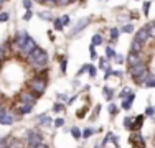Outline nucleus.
Here are the masks:
<instances>
[{
  "mask_svg": "<svg viewBox=\"0 0 155 148\" xmlns=\"http://www.w3.org/2000/svg\"><path fill=\"white\" fill-rule=\"evenodd\" d=\"M96 148H101V146H99V145H97V146H96Z\"/></svg>",
  "mask_w": 155,
  "mask_h": 148,
  "instance_id": "nucleus-57",
  "label": "nucleus"
},
{
  "mask_svg": "<svg viewBox=\"0 0 155 148\" xmlns=\"http://www.w3.org/2000/svg\"><path fill=\"white\" fill-rule=\"evenodd\" d=\"M142 50H143V43H140L137 41V40H134V41L130 43V50H129V53H142Z\"/></svg>",
  "mask_w": 155,
  "mask_h": 148,
  "instance_id": "nucleus-13",
  "label": "nucleus"
},
{
  "mask_svg": "<svg viewBox=\"0 0 155 148\" xmlns=\"http://www.w3.org/2000/svg\"><path fill=\"white\" fill-rule=\"evenodd\" d=\"M89 53H91V56H93V59L97 58V54H96V46H93V44L89 46Z\"/></svg>",
  "mask_w": 155,
  "mask_h": 148,
  "instance_id": "nucleus-39",
  "label": "nucleus"
},
{
  "mask_svg": "<svg viewBox=\"0 0 155 148\" xmlns=\"http://www.w3.org/2000/svg\"><path fill=\"white\" fill-rule=\"evenodd\" d=\"M23 8L27 10V12L31 8V0H23Z\"/></svg>",
  "mask_w": 155,
  "mask_h": 148,
  "instance_id": "nucleus-36",
  "label": "nucleus"
},
{
  "mask_svg": "<svg viewBox=\"0 0 155 148\" xmlns=\"http://www.w3.org/2000/svg\"><path fill=\"white\" fill-rule=\"evenodd\" d=\"M86 71H87V64H84L83 68H81L79 71H78V74H76V76H81V74H83V72H86Z\"/></svg>",
  "mask_w": 155,
  "mask_h": 148,
  "instance_id": "nucleus-47",
  "label": "nucleus"
},
{
  "mask_svg": "<svg viewBox=\"0 0 155 148\" xmlns=\"http://www.w3.org/2000/svg\"><path fill=\"white\" fill-rule=\"evenodd\" d=\"M139 63H142V54H137V53H129V56H127V64L130 66H135V64H139Z\"/></svg>",
  "mask_w": 155,
  "mask_h": 148,
  "instance_id": "nucleus-10",
  "label": "nucleus"
},
{
  "mask_svg": "<svg viewBox=\"0 0 155 148\" xmlns=\"http://www.w3.org/2000/svg\"><path fill=\"white\" fill-rule=\"evenodd\" d=\"M35 148H48V146H46V145H45V143H43V142H41V143H38V145H36Z\"/></svg>",
  "mask_w": 155,
  "mask_h": 148,
  "instance_id": "nucleus-52",
  "label": "nucleus"
},
{
  "mask_svg": "<svg viewBox=\"0 0 155 148\" xmlns=\"http://www.w3.org/2000/svg\"><path fill=\"white\" fill-rule=\"evenodd\" d=\"M3 112H5V109H3V105H2V104H0V115H2Z\"/></svg>",
  "mask_w": 155,
  "mask_h": 148,
  "instance_id": "nucleus-53",
  "label": "nucleus"
},
{
  "mask_svg": "<svg viewBox=\"0 0 155 148\" xmlns=\"http://www.w3.org/2000/svg\"><path fill=\"white\" fill-rule=\"evenodd\" d=\"M145 28H147V33H149L150 38H155V21H149Z\"/></svg>",
  "mask_w": 155,
  "mask_h": 148,
  "instance_id": "nucleus-17",
  "label": "nucleus"
},
{
  "mask_svg": "<svg viewBox=\"0 0 155 148\" xmlns=\"http://www.w3.org/2000/svg\"><path fill=\"white\" fill-rule=\"evenodd\" d=\"M149 8H150V2H143V15L149 17Z\"/></svg>",
  "mask_w": 155,
  "mask_h": 148,
  "instance_id": "nucleus-32",
  "label": "nucleus"
},
{
  "mask_svg": "<svg viewBox=\"0 0 155 148\" xmlns=\"http://www.w3.org/2000/svg\"><path fill=\"white\" fill-rule=\"evenodd\" d=\"M87 72H89V76H91V77H96V74H97V69H96L94 66L87 64Z\"/></svg>",
  "mask_w": 155,
  "mask_h": 148,
  "instance_id": "nucleus-26",
  "label": "nucleus"
},
{
  "mask_svg": "<svg viewBox=\"0 0 155 148\" xmlns=\"http://www.w3.org/2000/svg\"><path fill=\"white\" fill-rule=\"evenodd\" d=\"M5 56V50H3V46H0V59H3Z\"/></svg>",
  "mask_w": 155,
  "mask_h": 148,
  "instance_id": "nucleus-50",
  "label": "nucleus"
},
{
  "mask_svg": "<svg viewBox=\"0 0 155 148\" xmlns=\"http://www.w3.org/2000/svg\"><path fill=\"white\" fill-rule=\"evenodd\" d=\"M130 76H132V79H134L137 84L143 86L145 77H147V66L143 64V63H139V64L132 66L130 68Z\"/></svg>",
  "mask_w": 155,
  "mask_h": 148,
  "instance_id": "nucleus-2",
  "label": "nucleus"
},
{
  "mask_svg": "<svg viewBox=\"0 0 155 148\" xmlns=\"http://www.w3.org/2000/svg\"><path fill=\"white\" fill-rule=\"evenodd\" d=\"M27 38H28V35H27V31H18V35L15 36V48H18V50H21V46L25 44V41H27Z\"/></svg>",
  "mask_w": 155,
  "mask_h": 148,
  "instance_id": "nucleus-9",
  "label": "nucleus"
},
{
  "mask_svg": "<svg viewBox=\"0 0 155 148\" xmlns=\"http://www.w3.org/2000/svg\"><path fill=\"white\" fill-rule=\"evenodd\" d=\"M28 86H30L31 92L35 95H41L43 92L46 91V81L43 79V77H35V79H31L30 82H28Z\"/></svg>",
  "mask_w": 155,
  "mask_h": 148,
  "instance_id": "nucleus-3",
  "label": "nucleus"
},
{
  "mask_svg": "<svg viewBox=\"0 0 155 148\" xmlns=\"http://www.w3.org/2000/svg\"><path fill=\"white\" fill-rule=\"evenodd\" d=\"M31 109H33L31 105H23V104L20 105V112H21V114H30Z\"/></svg>",
  "mask_w": 155,
  "mask_h": 148,
  "instance_id": "nucleus-25",
  "label": "nucleus"
},
{
  "mask_svg": "<svg viewBox=\"0 0 155 148\" xmlns=\"http://www.w3.org/2000/svg\"><path fill=\"white\" fill-rule=\"evenodd\" d=\"M104 94H106V99H112V89H109V87H104Z\"/></svg>",
  "mask_w": 155,
  "mask_h": 148,
  "instance_id": "nucleus-31",
  "label": "nucleus"
},
{
  "mask_svg": "<svg viewBox=\"0 0 155 148\" xmlns=\"http://www.w3.org/2000/svg\"><path fill=\"white\" fill-rule=\"evenodd\" d=\"M2 2H5V0H0V3H2Z\"/></svg>",
  "mask_w": 155,
  "mask_h": 148,
  "instance_id": "nucleus-56",
  "label": "nucleus"
},
{
  "mask_svg": "<svg viewBox=\"0 0 155 148\" xmlns=\"http://www.w3.org/2000/svg\"><path fill=\"white\" fill-rule=\"evenodd\" d=\"M119 35H120V30H117V28H112V30H110V40H112V41L119 40Z\"/></svg>",
  "mask_w": 155,
  "mask_h": 148,
  "instance_id": "nucleus-21",
  "label": "nucleus"
},
{
  "mask_svg": "<svg viewBox=\"0 0 155 148\" xmlns=\"http://www.w3.org/2000/svg\"><path fill=\"white\" fill-rule=\"evenodd\" d=\"M134 40H137V41H140V43L145 44V41L149 40V33H147V28H145V27L140 28L139 31L135 33V38H134Z\"/></svg>",
  "mask_w": 155,
  "mask_h": 148,
  "instance_id": "nucleus-11",
  "label": "nucleus"
},
{
  "mask_svg": "<svg viewBox=\"0 0 155 148\" xmlns=\"http://www.w3.org/2000/svg\"><path fill=\"white\" fill-rule=\"evenodd\" d=\"M153 146H155V137H153Z\"/></svg>",
  "mask_w": 155,
  "mask_h": 148,
  "instance_id": "nucleus-55",
  "label": "nucleus"
},
{
  "mask_svg": "<svg viewBox=\"0 0 155 148\" xmlns=\"http://www.w3.org/2000/svg\"><path fill=\"white\" fill-rule=\"evenodd\" d=\"M53 110H54V112H63V110H64V105L58 102V104H54V105H53Z\"/></svg>",
  "mask_w": 155,
  "mask_h": 148,
  "instance_id": "nucleus-28",
  "label": "nucleus"
},
{
  "mask_svg": "<svg viewBox=\"0 0 155 148\" xmlns=\"http://www.w3.org/2000/svg\"><path fill=\"white\" fill-rule=\"evenodd\" d=\"M38 17H41L43 20H51V12H40Z\"/></svg>",
  "mask_w": 155,
  "mask_h": 148,
  "instance_id": "nucleus-27",
  "label": "nucleus"
},
{
  "mask_svg": "<svg viewBox=\"0 0 155 148\" xmlns=\"http://www.w3.org/2000/svg\"><path fill=\"white\" fill-rule=\"evenodd\" d=\"M122 31L124 33H132L134 31V27H132V25H125V27L122 28Z\"/></svg>",
  "mask_w": 155,
  "mask_h": 148,
  "instance_id": "nucleus-37",
  "label": "nucleus"
},
{
  "mask_svg": "<svg viewBox=\"0 0 155 148\" xmlns=\"http://www.w3.org/2000/svg\"><path fill=\"white\" fill-rule=\"evenodd\" d=\"M54 125H56V127H63V125H64V120H63V118H56V120H54Z\"/></svg>",
  "mask_w": 155,
  "mask_h": 148,
  "instance_id": "nucleus-46",
  "label": "nucleus"
},
{
  "mask_svg": "<svg viewBox=\"0 0 155 148\" xmlns=\"http://www.w3.org/2000/svg\"><path fill=\"white\" fill-rule=\"evenodd\" d=\"M28 63H30V66H31V68H35V69L45 68V66L48 64V54H46V51L41 50V48H36L30 56H28Z\"/></svg>",
  "mask_w": 155,
  "mask_h": 148,
  "instance_id": "nucleus-1",
  "label": "nucleus"
},
{
  "mask_svg": "<svg viewBox=\"0 0 155 148\" xmlns=\"http://www.w3.org/2000/svg\"><path fill=\"white\" fill-rule=\"evenodd\" d=\"M145 114H147V115H153V107H147Z\"/></svg>",
  "mask_w": 155,
  "mask_h": 148,
  "instance_id": "nucleus-48",
  "label": "nucleus"
},
{
  "mask_svg": "<svg viewBox=\"0 0 155 148\" xmlns=\"http://www.w3.org/2000/svg\"><path fill=\"white\" fill-rule=\"evenodd\" d=\"M58 99H60V101H64V102H66V95H64V94H58Z\"/></svg>",
  "mask_w": 155,
  "mask_h": 148,
  "instance_id": "nucleus-51",
  "label": "nucleus"
},
{
  "mask_svg": "<svg viewBox=\"0 0 155 148\" xmlns=\"http://www.w3.org/2000/svg\"><path fill=\"white\" fill-rule=\"evenodd\" d=\"M134 99H135V94L134 92H130V94H129V97H125L124 99V102H122V107L125 110H129L132 107V104H134Z\"/></svg>",
  "mask_w": 155,
  "mask_h": 148,
  "instance_id": "nucleus-14",
  "label": "nucleus"
},
{
  "mask_svg": "<svg viewBox=\"0 0 155 148\" xmlns=\"http://www.w3.org/2000/svg\"><path fill=\"white\" fill-rule=\"evenodd\" d=\"M129 143L132 145V148H145V140L142 135H134L132 138H129Z\"/></svg>",
  "mask_w": 155,
  "mask_h": 148,
  "instance_id": "nucleus-7",
  "label": "nucleus"
},
{
  "mask_svg": "<svg viewBox=\"0 0 155 148\" xmlns=\"http://www.w3.org/2000/svg\"><path fill=\"white\" fill-rule=\"evenodd\" d=\"M40 124H41L43 127H48V125H51V118L46 117V115H40Z\"/></svg>",
  "mask_w": 155,
  "mask_h": 148,
  "instance_id": "nucleus-19",
  "label": "nucleus"
},
{
  "mask_svg": "<svg viewBox=\"0 0 155 148\" xmlns=\"http://www.w3.org/2000/svg\"><path fill=\"white\" fill-rule=\"evenodd\" d=\"M143 86L145 87H155V74H147Z\"/></svg>",
  "mask_w": 155,
  "mask_h": 148,
  "instance_id": "nucleus-16",
  "label": "nucleus"
},
{
  "mask_svg": "<svg viewBox=\"0 0 155 148\" xmlns=\"http://www.w3.org/2000/svg\"><path fill=\"white\" fill-rule=\"evenodd\" d=\"M109 112H110V115H114V114L117 112V107L114 105V104H110V105H109Z\"/></svg>",
  "mask_w": 155,
  "mask_h": 148,
  "instance_id": "nucleus-45",
  "label": "nucleus"
},
{
  "mask_svg": "<svg viewBox=\"0 0 155 148\" xmlns=\"http://www.w3.org/2000/svg\"><path fill=\"white\" fill-rule=\"evenodd\" d=\"M66 66H68V59H63V61H61V71L63 72H66Z\"/></svg>",
  "mask_w": 155,
  "mask_h": 148,
  "instance_id": "nucleus-42",
  "label": "nucleus"
},
{
  "mask_svg": "<svg viewBox=\"0 0 155 148\" xmlns=\"http://www.w3.org/2000/svg\"><path fill=\"white\" fill-rule=\"evenodd\" d=\"M7 143H8V148H25L23 142H20V140H17V138L7 140Z\"/></svg>",
  "mask_w": 155,
  "mask_h": 148,
  "instance_id": "nucleus-15",
  "label": "nucleus"
},
{
  "mask_svg": "<svg viewBox=\"0 0 155 148\" xmlns=\"http://www.w3.org/2000/svg\"><path fill=\"white\" fill-rule=\"evenodd\" d=\"M0 124L2 125H12L13 124V114L8 112V110H5V112L0 115Z\"/></svg>",
  "mask_w": 155,
  "mask_h": 148,
  "instance_id": "nucleus-12",
  "label": "nucleus"
},
{
  "mask_svg": "<svg viewBox=\"0 0 155 148\" xmlns=\"http://www.w3.org/2000/svg\"><path fill=\"white\" fill-rule=\"evenodd\" d=\"M114 59H116V61H117V63H119V64H122V63L125 61V59H124V56H122V54H116V56H114Z\"/></svg>",
  "mask_w": 155,
  "mask_h": 148,
  "instance_id": "nucleus-40",
  "label": "nucleus"
},
{
  "mask_svg": "<svg viewBox=\"0 0 155 148\" xmlns=\"http://www.w3.org/2000/svg\"><path fill=\"white\" fill-rule=\"evenodd\" d=\"M91 44H93V46H99V44H102V36L101 35H94Z\"/></svg>",
  "mask_w": 155,
  "mask_h": 148,
  "instance_id": "nucleus-20",
  "label": "nucleus"
},
{
  "mask_svg": "<svg viewBox=\"0 0 155 148\" xmlns=\"http://www.w3.org/2000/svg\"><path fill=\"white\" fill-rule=\"evenodd\" d=\"M28 148H35L36 145H38V143H41L43 140H41V137L38 135V133H35V132H30L28 133Z\"/></svg>",
  "mask_w": 155,
  "mask_h": 148,
  "instance_id": "nucleus-8",
  "label": "nucleus"
},
{
  "mask_svg": "<svg viewBox=\"0 0 155 148\" xmlns=\"http://www.w3.org/2000/svg\"><path fill=\"white\" fill-rule=\"evenodd\" d=\"M109 140H112V142H114V145H119V138H117V137L116 135H114V133H109Z\"/></svg>",
  "mask_w": 155,
  "mask_h": 148,
  "instance_id": "nucleus-34",
  "label": "nucleus"
},
{
  "mask_svg": "<svg viewBox=\"0 0 155 148\" xmlns=\"http://www.w3.org/2000/svg\"><path fill=\"white\" fill-rule=\"evenodd\" d=\"M61 21H63V27H66V25H69V23H71V20H69V17H68V15L61 17Z\"/></svg>",
  "mask_w": 155,
  "mask_h": 148,
  "instance_id": "nucleus-35",
  "label": "nucleus"
},
{
  "mask_svg": "<svg viewBox=\"0 0 155 148\" xmlns=\"http://www.w3.org/2000/svg\"><path fill=\"white\" fill-rule=\"evenodd\" d=\"M36 48H38V46H36V41L28 36L27 41H25V44L21 46V50H20V51H21V56H23V58H28V56L33 53V51L36 50Z\"/></svg>",
  "mask_w": 155,
  "mask_h": 148,
  "instance_id": "nucleus-4",
  "label": "nucleus"
},
{
  "mask_svg": "<svg viewBox=\"0 0 155 148\" xmlns=\"http://www.w3.org/2000/svg\"><path fill=\"white\" fill-rule=\"evenodd\" d=\"M142 122H143V115H139L135 118V125H132V130H139L142 127Z\"/></svg>",
  "mask_w": 155,
  "mask_h": 148,
  "instance_id": "nucleus-18",
  "label": "nucleus"
},
{
  "mask_svg": "<svg viewBox=\"0 0 155 148\" xmlns=\"http://www.w3.org/2000/svg\"><path fill=\"white\" fill-rule=\"evenodd\" d=\"M36 102V95L33 94V92H21L20 95V104H23V105H35Z\"/></svg>",
  "mask_w": 155,
  "mask_h": 148,
  "instance_id": "nucleus-6",
  "label": "nucleus"
},
{
  "mask_svg": "<svg viewBox=\"0 0 155 148\" xmlns=\"http://www.w3.org/2000/svg\"><path fill=\"white\" fill-rule=\"evenodd\" d=\"M106 54H107V58H114V56H116V53H114L112 48H107V50H106Z\"/></svg>",
  "mask_w": 155,
  "mask_h": 148,
  "instance_id": "nucleus-41",
  "label": "nucleus"
},
{
  "mask_svg": "<svg viewBox=\"0 0 155 148\" xmlns=\"http://www.w3.org/2000/svg\"><path fill=\"white\" fill-rule=\"evenodd\" d=\"M0 148H8V143H7V140L3 137H0Z\"/></svg>",
  "mask_w": 155,
  "mask_h": 148,
  "instance_id": "nucleus-38",
  "label": "nucleus"
},
{
  "mask_svg": "<svg viewBox=\"0 0 155 148\" xmlns=\"http://www.w3.org/2000/svg\"><path fill=\"white\" fill-rule=\"evenodd\" d=\"M91 23V18L89 17H84V18H79L78 20V23L73 27V30H71V33H69V36H74V35H78V33H81L84 28L87 27V25Z\"/></svg>",
  "mask_w": 155,
  "mask_h": 148,
  "instance_id": "nucleus-5",
  "label": "nucleus"
},
{
  "mask_svg": "<svg viewBox=\"0 0 155 148\" xmlns=\"http://www.w3.org/2000/svg\"><path fill=\"white\" fill-rule=\"evenodd\" d=\"M53 23H54V28H56L58 31H61V30L64 28V27H63V21H61V17H60V18H54Z\"/></svg>",
  "mask_w": 155,
  "mask_h": 148,
  "instance_id": "nucleus-23",
  "label": "nucleus"
},
{
  "mask_svg": "<svg viewBox=\"0 0 155 148\" xmlns=\"http://www.w3.org/2000/svg\"><path fill=\"white\" fill-rule=\"evenodd\" d=\"M71 0H54V5L56 7H63V5H68Z\"/></svg>",
  "mask_w": 155,
  "mask_h": 148,
  "instance_id": "nucleus-30",
  "label": "nucleus"
},
{
  "mask_svg": "<svg viewBox=\"0 0 155 148\" xmlns=\"http://www.w3.org/2000/svg\"><path fill=\"white\" fill-rule=\"evenodd\" d=\"M104 66H106V59H104V58H101V63H99V68H101V69H104Z\"/></svg>",
  "mask_w": 155,
  "mask_h": 148,
  "instance_id": "nucleus-49",
  "label": "nucleus"
},
{
  "mask_svg": "<svg viewBox=\"0 0 155 148\" xmlns=\"http://www.w3.org/2000/svg\"><path fill=\"white\" fill-rule=\"evenodd\" d=\"M36 2H40V3H43V2H45V0H36Z\"/></svg>",
  "mask_w": 155,
  "mask_h": 148,
  "instance_id": "nucleus-54",
  "label": "nucleus"
},
{
  "mask_svg": "<svg viewBox=\"0 0 155 148\" xmlns=\"http://www.w3.org/2000/svg\"><path fill=\"white\" fill-rule=\"evenodd\" d=\"M0 7H2V3H0Z\"/></svg>",
  "mask_w": 155,
  "mask_h": 148,
  "instance_id": "nucleus-58",
  "label": "nucleus"
},
{
  "mask_svg": "<svg viewBox=\"0 0 155 148\" xmlns=\"http://www.w3.org/2000/svg\"><path fill=\"white\" fill-rule=\"evenodd\" d=\"M31 15H33V13H31V10H28V12H27V13L23 15V20H25V21L31 20Z\"/></svg>",
  "mask_w": 155,
  "mask_h": 148,
  "instance_id": "nucleus-44",
  "label": "nucleus"
},
{
  "mask_svg": "<svg viewBox=\"0 0 155 148\" xmlns=\"http://www.w3.org/2000/svg\"><path fill=\"white\" fill-rule=\"evenodd\" d=\"M93 133H94L93 128H86V130L83 132V138H89V137L93 135Z\"/></svg>",
  "mask_w": 155,
  "mask_h": 148,
  "instance_id": "nucleus-29",
  "label": "nucleus"
},
{
  "mask_svg": "<svg viewBox=\"0 0 155 148\" xmlns=\"http://www.w3.org/2000/svg\"><path fill=\"white\" fill-rule=\"evenodd\" d=\"M129 92H130V89H129V87H125V89H124V91H122V92H120V95H119V97H120V99H125V95H127V94H129Z\"/></svg>",
  "mask_w": 155,
  "mask_h": 148,
  "instance_id": "nucleus-43",
  "label": "nucleus"
},
{
  "mask_svg": "<svg viewBox=\"0 0 155 148\" xmlns=\"http://www.w3.org/2000/svg\"><path fill=\"white\" fill-rule=\"evenodd\" d=\"M71 135L78 140V138H81V137H83V132H81L78 127H73V128H71Z\"/></svg>",
  "mask_w": 155,
  "mask_h": 148,
  "instance_id": "nucleus-22",
  "label": "nucleus"
},
{
  "mask_svg": "<svg viewBox=\"0 0 155 148\" xmlns=\"http://www.w3.org/2000/svg\"><path fill=\"white\" fill-rule=\"evenodd\" d=\"M132 124H134V120H132V118H129V117L124 118V127L127 128V130H130V128H132Z\"/></svg>",
  "mask_w": 155,
  "mask_h": 148,
  "instance_id": "nucleus-24",
  "label": "nucleus"
},
{
  "mask_svg": "<svg viewBox=\"0 0 155 148\" xmlns=\"http://www.w3.org/2000/svg\"><path fill=\"white\" fill-rule=\"evenodd\" d=\"M10 18V15L7 13V12H3V13H0V23H3V21H7Z\"/></svg>",
  "mask_w": 155,
  "mask_h": 148,
  "instance_id": "nucleus-33",
  "label": "nucleus"
}]
</instances>
